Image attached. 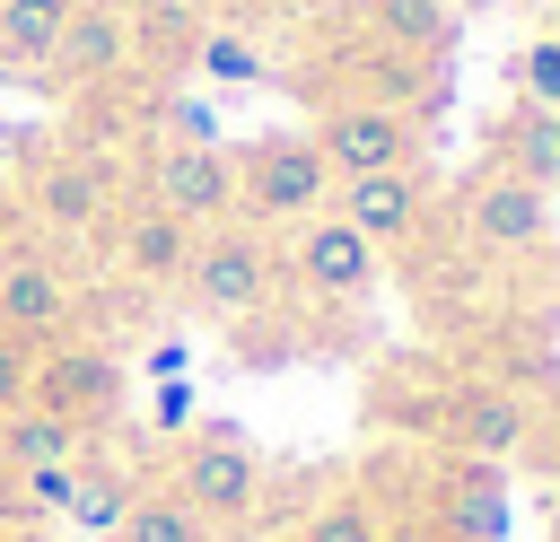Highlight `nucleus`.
Wrapping results in <instances>:
<instances>
[{
    "instance_id": "a211bd4d",
    "label": "nucleus",
    "mask_w": 560,
    "mask_h": 542,
    "mask_svg": "<svg viewBox=\"0 0 560 542\" xmlns=\"http://www.w3.org/2000/svg\"><path fill=\"white\" fill-rule=\"evenodd\" d=\"M481 149H490V166L525 175L534 192H560V105H516Z\"/></svg>"
},
{
    "instance_id": "ddd939ff",
    "label": "nucleus",
    "mask_w": 560,
    "mask_h": 542,
    "mask_svg": "<svg viewBox=\"0 0 560 542\" xmlns=\"http://www.w3.org/2000/svg\"><path fill=\"white\" fill-rule=\"evenodd\" d=\"M332 219H350L376 254L420 245L429 227V166H394V175H341L332 184Z\"/></svg>"
},
{
    "instance_id": "b1692460",
    "label": "nucleus",
    "mask_w": 560,
    "mask_h": 542,
    "mask_svg": "<svg viewBox=\"0 0 560 542\" xmlns=\"http://www.w3.org/2000/svg\"><path fill=\"white\" fill-rule=\"evenodd\" d=\"M192 61H201L210 79H228V87H262V52H254L245 35H228V26H210V35L192 44Z\"/></svg>"
},
{
    "instance_id": "f257e3e1",
    "label": "nucleus",
    "mask_w": 560,
    "mask_h": 542,
    "mask_svg": "<svg viewBox=\"0 0 560 542\" xmlns=\"http://www.w3.org/2000/svg\"><path fill=\"white\" fill-rule=\"evenodd\" d=\"M18 201H26V219H35V245L44 254H79V245H105L114 236V219H122V175H114V157H96V149H79V140H35V157H26V175H18Z\"/></svg>"
},
{
    "instance_id": "2f4dec72",
    "label": "nucleus",
    "mask_w": 560,
    "mask_h": 542,
    "mask_svg": "<svg viewBox=\"0 0 560 542\" xmlns=\"http://www.w3.org/2000/svg\"><path fill=\"white\" fill-rule=\"evenodd\" d=\"M551 533H560V498H551Z\"/></svg>"
},
{
    "instance_id": "4468645a",
    "label": "nucleus",
    "mask_w": 560,
    "mask_h": 542,
    "mask_svg": "<svg viewBox=\"0 0 560 542\" xmlns=\"http://www.w3.org/2000/svg\"><path fill=\"white\" fill-rule=\"evenodd\" d=\"M438 428L455 437V455H481V463H508L525 437H534V411H525V393L516 385H455L446 393V411H438Z\"/></svg>"
},
{
    "instance_id": "7ed1b4c3",
    "label": "nucleus",
    "mask_w": 560,
    "mask_h": 542,
    "mask_svg": "<svg viewBox=\"0 0 560 542\" xmlns=\"http://www.w3.org/2000/svg\"><path fill=\"white\" fill-rule=\"evenodd\" d=\"M166 490H175L210 533H236V525H254V516H262L271 472H262V455L245 446V428H236V420H201V428L166 455Z\"/></svg>"
},
{
    "instance_id": "5701e85b",
    "label": "nucleus",
    "mask_w": 560,
    "mask_h": 542,
    "mask_svg": "<svg viewBox=\"0 0 560 542\" xmlns=\"http://www.w3.org/2000/svg\"><path fill=\"white\" fill-rule=\"evenodd\" d=\"M105 542H210V525H201V516L158 481V490H140V498H131V516H122Z\"/></svg>"
},
{
    "instance_id": "f3484780",
    "label": "nucleus",
    "mask_w": 560,
    "mask_h": 542,
    "mask_svg": "<svg viewBox=\"0 0 560 542\" xmlns=\"http://www.w3.org/2000/svg\"><path fill=\"white\" fill-rule=\"evenodd\" d=\"M359 35L385 52H411V61H446L464 17H455V0H359Z\"/></svg>"
},
{
    "instance_id": "2eb2a0df",
    "label": "nucleus",
    "mask_w": 560,
    "mask_h": 542,
    "mask_svg": "<svg viewBox=\"0 0 560 542\" xmlns=\"http://www.w3.org/2000/svg\"><path fill=\"white\" fill-rule=\"evenodd\" d=\"M114 262H122V280H140V288H175L184 280V254H192V227L175 219V210H158V201H122V219H114Z\"/></svg>"
},
{
    "instance_id": "39448f33",
    "label": "nucleus",
    "mask_w": 560,
    "mask_h": 542,
    "mask_svg": "<svg viewBox=\"0 0 560 542\" xmlns=\"http://www.w3.org/2000/svg\"><path fill=\"white\" fill-rule=\"evenodd\" d=\"M455 236L472 262H534L551 245V192H534L525 175L508 166H472L464 175V201H455Z\"/></svg>"
},
{
    "instance_id": "f8f14e48",
    "label": "nucleus",
    "mask_w": 560,
    "mask_h": 542,
    "mask_svg": "<svg viewBox=\"0 0 560 542\" xmlns=\"http://www.w3.org/2000/svg\"><path fill=\"white\" fill-rule=\"evenodd\" d=\"M122 61H131V0H79L70 26H61V44H52V61L35 79L52 96H88V87L122 79Z\"/></svg>"
},
{
    "instance_id": "9d476101",
    "label": "nucleus",
    "mask_w": 560,
    "mask_h": 542,
    "mask_svg": "<svg viewBox=\"0 0 560 542\" xmlns=\"http://www.w3.org/2000/svg\"><path fill=\"white\" fill-rule=\"evenodd\" d=\"M35 402L88 437L122 411V358L96 341H52V350H35Z\"/></svg>"
},
{
    "instance_id": "dca6fc26",
    "label": "nucleus",
    "mask_w": 560,
    "mask_h": 542,
    "mask_svg": "<svg viewBox=\"0 0 560 542\" xmlns=\"http://www.w3.org/2000/svg\"><path fill=\"white\" fill-rule=\"evenodd\" d=\"M438 525L455 542H508V472L481 463V455H455L446 490H438Z\"/></svg>"
},
{
    "instance_id": "c85d7f7f",
    "label": "nucleus",
    "mask_w": 560,
    "mask_h": 542,
    "mask_svg": "<svg viewBox=\"0 0 560 542\" xmlns=\"http://www.w3.org/2000/svg\"><path fill=\"white\" fill-rule=\"evenodd\" d=\"M376 542H455V533H446V525H438V507H429V516H385V533H376Z\"/></svg>"
},
{
    "instance_id": "6ab92c4d",
    "label": "nucleus",
    "mask_w": 560,
    "mask_h": 542,
    "mask_svg": "<svg viewBox=\"0 0 560 542\" xmlns=\"http://www.w3.org/2000/svg\"><path fill=\"white\" fill-rule=\"evenodd\" d=\"M79 455H88V437L70 420H52L44 402L0 411V472H44V463H79Z\"/></svg>"
},
{
    "instance_id": "cd10ccee",
    "label": "nucleus",
    "mask_w": 560,
    "mask_h": 542,
    "mask_svg": "<svg viewBox=\"0 0 560 542\" xmlns=\"http://www.w3.org/2000/svg\"><path fill=\"white\" fill-rule=\"evenodd\" d=\"M149 428H166V437H175V428H192V385H184V376H166V385H158Z\"/></svg>"
},
{
    "instance_id": "412c9836",
    "label": "nucleus",
    "mask_w": 560,
    "mask_h": 542,
    "mask_svg": "<svg viewBox=\"0 0 560 542\" xmlns=\"http://www.w3.org/2000/svg\"><path fill=\"white\" fill-rule=\"evenodd\" d=\"M79 0H0V70H44Z\"/></svg>"
},
{
    "instance_id": "4be33fe9",
    "label": "nucleus",
    "mask_w": 560,
    "mask_h": 542,
    "mask_svg": "<svg viewBox=\"0 0 560 542\" xmlns=\"http://www.w3.org/2000/svg\"><path fill=\"white\" fill-rule=\"evenodd\" d=\"M376 533H385V507H376V490H368V481H350V490L315 498V507H306V525H298V542H376Z\"/></svg>"
},
{
    "instance_id": "7c9ffc66",
    "label": "nucleus",
    "mask_w": 560,
    "mask_h": 542,
    "mask_svg": "<svg viewBox=\"0 0 560 542\" xmlns=\"http://www.w3.org/2000/svg\"><path fill=\"white\" fill-rule=\"evenodd\" d=\"M0 542H35V533H18V525H0Z\"/></svg>"
},
{
    "instance_id": "393cba45",
    "label": "nucleus",
    "mask_w": 560,
    "mask_h": 542,
    "mask_svg": "<svg viewBox=\"0 0 560 542\" xmlns=\"http://www.w3.org/2000/svg\"><path fill=\"white\" fill-rule=\"evenodd\" d=\"M516 87H525L516 105H560V26L534 35V44L516 52Z\"/></svg>"
},
{
    "instance_id": "aec40b11",
    "label": "nucleus",
    "mask_w": 560,
    "mask_h": 542,
    "mask_svg": "<svg viewBox=\"0 0 560 542\" xmlns=\"http://www.w3.org/2000/svg\"><path fill=\"white\" fill-rule=\"evenodd\" d=\"M131 498H140V481H131L122 463H96V455H79L61 525H70V533H88V542H105V533H114V525L131 516Z\"/></svg>"
},
{
    "instance_id": "c756f323",
    "label": "nucleus",
    "mask_w": 560,
    "mask_h": 542,
    "mask_svg": "<svg viewBox=\"0 0 560 542\" xmlns=\"http://www.w3.org/2000/svg\"><path fill=\"white\" fill-rule=\"evenodd\" d=\"M140 376H158V385H166V376H184V341H158V350L140 358Z\"/></svg>"
},
{
    "instance_id": "9b49d317",
    "label": "nucleus",
    "mask_w": 560,
    "mask_h": 542,
    "mask_svg": "<svg viewBox=\"0 0 560 542\" xmlns=\"http://www.w3.org/2000/svg\"><path fill=\"white\" fill-rule=\"evenodd\" d=\"M341 87L332 96H359V105H385V114H411V122H438L446 114V61H411V52H385V44H350L341 52V70H332Z\"/></svg>"
},
{
    "instance_id": "bb28decb",
    "label": "nucleus",
    "mask_w": 560,
    "mask_h": 542,
    "mask_svg": "<svg viewBox=\"0 0 560 542\" xmlns=\"http://www.w3.org/2000/svg\"><path fill=\"white\" fill-rule=\"evenodd\" d=\"M26 245H35V219L18 201V175H0V254H26Z\"/></svg>"
},
{
    "instance_id": "20e7f679",
    "label": "nucleus",
    "mask_w": 560,
    "mask_h": 542,
    "mask_svg": "<svg viewBox=\"0 0 560 542\" xmlns=\"http://www.w3.org/2000/svg\"><path fill=\"white\" fill-rule=\"evenodd\" d=\"M315 210H332V166L306 131H262L236 149V219L245 227L271 236V227H298Z\"/></svg>"
},
{
    "instance_id": "6e6552de",
    "label": "nucleus",
    "mask_w": 560,
    "mask_h": 542,
    "mask_svg": "<svg viewBox=\"0 0 560 542\" xmlns=\"http://www.w3.org/2000/svg\"><path fill=\"white\" fill-rule=\"evenodd\" d=\"M79 271L61 262V254H44V245H26V254H0V332L9 341H26V350H52V341H70L79 332Z\"/></svg>"
},
{
    "instance_id": "423d86ee",
    "label": "nucleus",
    "mask_w": 560,
    "mask_h": 542,
    "mask_svg": "<svg viewBox=\"0 0 560 542\" xmlns=\"http://www.w3.org/2000/svg\"><path fill=\"white\" fill-rule=\"evenodd\" d=\"M289 280L306 288V306H324V315H359V306H376V288H385V254H376L350 219L315 210V219L289 227Z\"/></svg>"
},
{
    "instance_id": "1a4fd4ad",
    "label": "nucleus",
    "mask_w": 560,
    "mask_h": 542,
    "mask_svg": "<svg viewBox=\"0 0 560 542\" xmlns=\"http://www.w3.org/2000/svg\"><path fill=\"white\" fill-rule=\"evenodd\" d=\"M149 192L158 210H175L184 227H219L236 219V149H175V140H149Z\"/></svg>"
},
{
    "instance_id": "a878e982",
    "label": "nucleus",
    "mask_w": 560,
    "mask_h": 542,
    "mask_svg": "<svg viewBox=\"0 0 560 542\" xmlns=\"http://www.w3.org/2000/svg\"><path fill=\"white\" fill-rule=\"evenodd\" d=\"M18 402H35V350L0 332V411H18Z\"/></svg>"
},
{
    "instance_id": "0eeeda50",
    "label": "nucleus",
    "mask_w": 560,
    "mask_h": 542,
    "mask_svg": "<svg viewBox=\"0 0 560 542\" xmlns=\"http://www.w3.org/2000/svg\"><path fill=\"white\" fill-rule=\"evenodd\" d=\"M306 140L324 149L332 184L341 175H394V166H429V122L411 114H385V105H359V96H324Z\"/></svg>"
},
{
    "instance_id": "f03ea898",
    "label": "nucleus",
    "mask_w": 560,
    "mask_h": 542,
    "mask_svg": "<svg viewBox=\"0 0 560 542\" xmlns=\"http://www.w3.org/2000/svg\"><path fill=\"white\" fill-rule=\"evenodd\" d=\"M175 297H184L210 332L254 323L262 306H280V254H271V236H262V227H245V219L192 227V254H184Z\"/></svg>"
}]
</instances>
